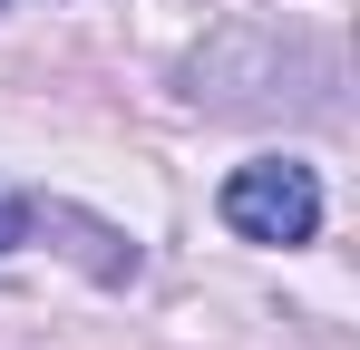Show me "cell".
<instances>
[{"instance_id": "2", "label": "cell", "mask_w": 360, "mask_h": 350, "mask_svg": "<svg viewBox=\"0 0 360 350\" xmlns=\"http://www.w3.org/2000/svg\"><path fill=\"white\" fill-rule=\"evenodd\" d=\"M30 233H78L88 263H98V283H136V243H127L117 224H98V214H78V205H39V195H10V185H0V253H20Z\"/></svg>"}, {"instance_id": "1", "label": "cell", "mask_w": 360, "mask_h": 350, "mask_svg": "<svg viewBox=\"0 0 360 350\" xmlns=\"http://www.w3.org/2000/svg\"><path fill=\"white\" fill-rule=\"evenodd\" d=\"M224 224L243 243H311L321 233V175L292 156H253L224 175Z\"/></svg>"}]
</instances>
